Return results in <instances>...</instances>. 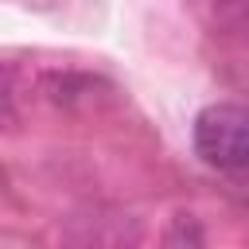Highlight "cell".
Instances as JSON below:
<instances>
[{"label": "cell", "mask_w": 249, "mask_h": 249, "mask_svg": "<svg viewBox=\"0 0 249 249\" xmlns=\"http://www.w3.org/2000/svg\"><path fill=\"white\" fill-rule=\"evenodd\" d=\"M195 152L222 175L249 179V105L214 101L195 117Z\"/></svg>", "instance_id": "6da1fadb"}]
</instances>
